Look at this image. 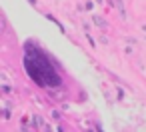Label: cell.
I'll list each match as a JSON object with an SVG mask.
<instances>
[{
    "instance_id": "cell-1",
    "label": "cell",
    "mask_w": 146,
    "mask_h": 132,
    "mask_svg": "<svg viewBox=\"0 0 146 132\" xmlns=\"http://www.w3.org/2000/svg\"><path fill=\"white\" fill-rule=\"evenodd\" d=\"M24 66H26L28 76H30L38 86L52 88V86H58V84H60V76H58L56 68L52 66L50 58H48L42 50H38L36 46H32V44L26 46Z\"/></svg>"
}]
</instances>
